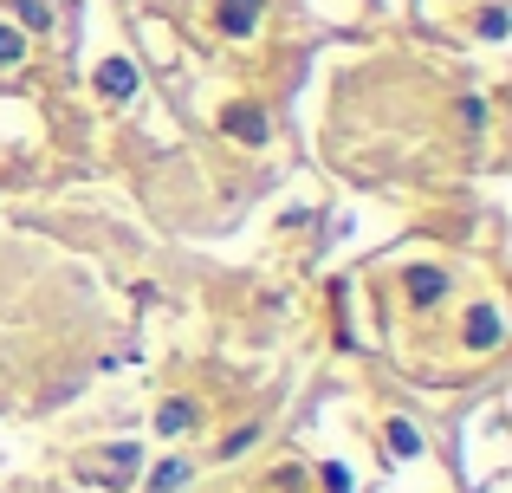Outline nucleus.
<instances>
[{
  "label": "nucleus",
  "mask_w": 512,
  "mask_h": 493,
  "mask_svg": "<svg viewBox=\"0 0 512 493\" xmlns=\"http://www.w3.org/2000/svg\"><path fill=\"white\" fill-rule=\"evenodd\" d=\"M137 468H143V448H137V442H117V448H104V455L85 468V481L124 493V487H137Z\"/></svg>",
  "instance_id": "nucleus-1"
},
{
  "label": "nucleus",
  "mask_w": 512,
  "mask_h": 493,
  "mask_svg": "<svg viewBox=\"0 0 512 493\" xmlns=\"http://www.w3.org/2000/svg\"><path fill=\"white\" fill-rule=\"evenodd\" d=\"M260 13H266V0H221V7H214V20H221V33L247 39L253 26H260Z\"/></svg>",
  "instance_id": "nucleus-2"
},
{
  "label": "nucleus",
  "mask_w": 512,
  "mask_h": 493,
  "mask_svg": "<svg viewBox=\"0 0 512 493\" xmlns=\"http://www.w3.org/2000/svg\"><path fill=\"white\" fill-rule=\"evenodd\" d=\"M98 91H104L111 104L137 98V65H130V59H104V65H98Z\"/></svg>",
  "instance_id": "nucleus-3"
},
{
  "label": "nucleus",
  "mask_w": 512,
  "mask_h": 493,
  "mask_svg": "<svg viewBox=\"0 0 512 493\" xmlns=\"http://www.w3.org/2000/svg\"><path fill=\"white\" fill-rule=\"evenodd\" d=\"M500 344V312L493 305H474L467 312V351H493Z\"/></svg>",
  "instance_id": "nucleus-4"
},
{
  "label": "nucleus",
  "mask_w": 512,
  "mask_h": 493,
  "mask_svg": "<svg viewBox=\"0 0 512 493\" xmlns=\"http://www.w3.org/2000/svg\"><path fill=\"white\" fill-rule=\"evenodd\" d=\"M227 137H240V143H266V111H247V104H227Z\"/></svg>",
  "instance_id": "nucleus-5"
},
{
  "label": "nucleus",
  "mask_w": 512,
  "mask_h": 493,
  "mask_svg": "<svg viewBox=\"0 0 512 493\" xmlns=\"http://www.w3.org/2000/svg\"><path fill=\"white\" fill-rule=\"evenodd\" d=\"M441 292H448V273H441V266H409V299L415 305H435Z\"/></svg>",
  "instance_id": "nucleus-6"
},
{
  "label": "nucleus",
  "mask_w": 512,
  "mask_h": 493,
  "mask_svg": "<svg viewBox=\"0 0 512 493\" xmlns=\"http://www.w3.org/2000/svg\"><path fill=\"white\" fill-rule=\"evenodd\" d=\"M188 429H195V403H188V396H169L163 416H156V435H188Z\"/></svg>",
  "instance_id": "nucleus-7"
},
{
  "label": "nucleus",
  "mask_w": 512,
  "mask_h": 493,
  "mask_svg": "<svg viewBox=\"0 0 512 493\" xmlns=\"http://www.w3.org/2000/svg\"><path fill=\"white\" fill-rule=\"evenodd\" d=\"M188 474H195V468H188V461H163V468L150 474V493H175V487L188 481Z\"/></svg>",
  "instance_id": "nucleus-8"
},
{
  "label": "nucleus",
  "mask_w": 512,
  "mask_h": 493,
  "mask_svg": "<svg viewBox=\"0 0 512 493\" xmlns=\"http://www.w3.org/2000/svg\"><path fill=\"white\" fill-rule=\"evenodd\" d=\"M389 448H396V455H409V461H415V455H422V435H415L409 422H389Z\"/></svg>",
  "instance_id": "nucleus-9"
},
{
  "label": "nucleus",
  "mask_w": 512,
  "mask_h": 493,
  "mask_svg": "<svg viewBox=\"0 0 512 493\" xmlns=\"http://www.w3.org/2000/svg\"><path fill=\"white\" fill-rule=\"evenodd\" d=\"M26 59V33L20 26H0V65H20Z\"/></svg>",
  "instance_id": "nucleus-10"
},
{
  "label": "nucleus",
  "mask_w": 512,
  "mask_h": 493,
  "mask_svg": "<svg viewBox=\"0 0 512 493\" xmlns=\"http://www.w3.org/2000/svg\"><path fill=\"white\" fill-rule=\"evenodd\" d=\"M480 39H506V7H487V13H480Z\"/></svg>",
  "instance_id": "nucleus-11"
},
{
  "label": "nucleus",
  "mask_w": 512,
  "mask_h": 493,
  "mask_svg": "<svg viewBox=\"0 0 512 493\" xmlns=\"http://www.w3.org/2000/svg\"><path fill=\"white\" fill-rule=\"evenodd\" d=\"M20 26H46V7H39V0H20Z\"/></svg>",
  "instance_id": "nucleus-12"
},
{
  "label": "nucleus",
  "mask_w": 512,
  "mask_h": 493,
  "mask_svg": "<svg viewBox=\"0 0 512 493\" xmlns=\"http://www.w3.org/2000/svg\"><path fill=\"white\" fill-rule=\"evenodd\" d=\"M325 487H331V493H350V474H344V468H325Z\"/></svg>",
  "instance_id": "nucleus-13"
}]
</instances>
